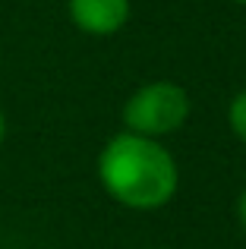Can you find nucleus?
Masks as SVG:
<instances>
[{
  "mask_svg": "<svg viewBox=\"0 0 246 249\" xmlns=\"http://www.w3.org/2000/svg\"><path fill=\"white\" fill-rule=\"evenodd\" d=\"M98 180L114 202L136 212H152L177 193V161L158 139L117 133L98 155Z\"/></svg>",
  "mask_w": 246,
  "mask_h": 249,
  "instance_id": "1",
  "label": "nucleus"
},
{
  "mask_svg": "<svg viewBox=\"0 0 246 249\" xmlns=\"http://www.w3.org/2000/svg\"><path fill=\"white\" fill-rule=\"evenodd\" d=\"M190 120V95L177 82H148L129 95L123 104V123L126 133L161 139V136L177 133Z\"/></svg>",
  "mask_w": 246,
  "mask_h": 249,
  "instance_id": "2",
  "label": "nucleus"
},
{
  "mask_svg": "<svg viewBox=\"0 0 246 249\" xmlns=\"http://www.w3.org/2000/svg\"><path fill=\"white\" fill-rule=\"evenodd\" d=\"M70 19L86 35H114L129 19V0H70Z\"/></svg>",
  "mask_w": 246,
  "mask_h": 249,
  "instance_id": "3",
  "label": "nucleus"
},
{
  "mask_svg": "<svg viewBox=\"0 0 246 249\" xmlns=\"http://www.w3.org/2000/svg\"><path fill=\"white\" fill-rule=\"evenodd\" d=\"M228 123H230V133H234L240 142H246V89L240 95H234V101H230Z\"/></svg>",
  "mask_w": 246,
  "mask_h": 249,
  "instance_id": "4",
  "label": "nucleus"
},
{
  "mask_svg": "<svg viewBox=\"0 0 246 249\" xmlns=\"http://www.w3.org/2000/svg\"><path fill=\"white\" fill-rule=\"evenodd\" d=\"M237 221H240V227L246 231V189L240 193V199H237Z\"/></svg>",
  "mask_w": 246,
  "mask_h": 249,
  "instance_id": "5",
  "label": "nucleus"
},
{
  "mask_svg": "<svg viewBox=\"0 0 246 249\" xmlns=\"http://www.w3.org/2000/svg\"><path fill=\"white\" fill-rule=\"evenodd\" d=\"M3 139H6V117H3V110H0V145H3Z\"/></svg>",
  "mask_w": 246,
  "mask_h": 249,
  "instance_id": "6",
  "label": "nucleus"
},
{
  "mask_svg": "<svg viewBox=\"0 0 246 249\" xmlns=\"http://www.w3.org/2000/svg\"><path fill=\"white\" fill-rule=\"evenodd\" d=\"M237 3H246V0H237Z\"/></svg>",
  "mask_w": 246,
  "mask_h": 249,
  "instance_id": "7",
  "label": "nucleus"
}]
</instances>
